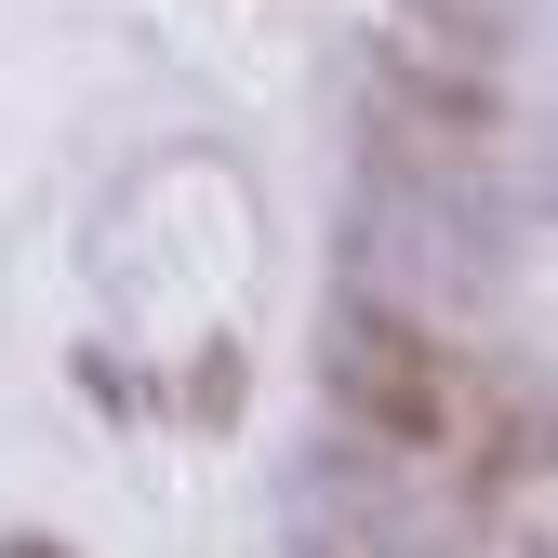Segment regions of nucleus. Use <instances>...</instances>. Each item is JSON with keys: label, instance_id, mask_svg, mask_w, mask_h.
I'll list each match as a JSON object with an SVG mask.
<instances>
[{"label": "nucleus", "instance_id": "obj_1", "mask_svg": "<svg viewBox=\"0 0 558 558\" xmlns=\"http://www.w3.org/2000/svg\"><path fill=\"white\" fill-rule=\"evenodd\" d=\"M345 412H360V439H386V452H412V465H452V452L478 439L465 360H452L426 319H386V306L345 319Z\"/></svg>", "mask_w": 558, "mask_h": 558}, {"label": "nucleus", "instance_id": "obj_2", "mask_svg": "<svg viewBox=\"0 0 558 558\" xmlns=\"http://www.w3.org/2000/svg\"><path fill=\"white\" fill-rule=\"evenodd\" d=\"M0 558H53V545H0Z\"/></svg>", "mask_w": 558, "mask_h": 558}]
</instances>
